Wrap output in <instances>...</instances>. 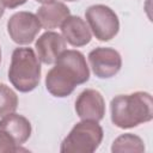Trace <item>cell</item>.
Segmentation results:
<instances>
[{
	"instance_id": "cell-9",
	"label": "cell",
	"mask_w": 153,
	"mask_h": 153,
	"mask_svg": "<svg viewBox=\"0 0 153 153\" xmlns=\"http://www.w3.org/2000/svg\"><path fill=\"white\" fill-rule=\"evenodd\" d=\"M36 55L44 65L55 63L59 55L66 50V41L61 33L47 30L35 42Z\"/></svg>"
},
{
	"instance_id": "cell-14",
	"label": "cell",
	"mask_w": 153,
	"mask_h": 153,
	"mask_svg": "<svg viewBox=\"0 0 153 153\" xmlns=\"http://www.w3.org/2000/svg\"><path fill=\"white\" fill-rule=\"evenodd\" d=\"M18 106L17 93L7 85L0 84V117L14 112Z\"/></svg>"
},
{
	"instance_id": "cell-20",
	"label": "cell",
	"mask_w": 153,
	"mask_h": 153,
	"mask_svg": "<svg viewBox=\"0 0 153 153\" xmlns=\"http://www.w3.org/2000/svg\"><path fill=\"white\" fill-rule=\"evenodd\" d=\"M0 63H1V48H0Z\"/></svg>"
},
{
	"instance_id": "cell-16",
	"label": "cell",
	"mask_w": 153,
	"mask_h": 153,
	"mask_svg": "<svg viewBox=\"0 0 153 153\" xmlns=\"http://www.w3.org/2000/svg\"><path fill=\"white\" fill-rule=\"evenodd\" d=\"M27 0H4V4L7 8H17L22 5H24Z\"/></svg>"
},
{
	"instance_id": "cell-3",
	"label": "cell",
	"mask_w": 153,
	"mask_h": 153,
	"mask_svg": "<svg viewBox=\"0 0 153 153\" xmlns=\"http://www.w3.org/2000/svg\"><path fill=\"white\" fill-rule=\"evenodd\" d=\"M8 80L17 91L23 93L31 92L38 86L41 61L32 48L18 47L13 50L8 68Z\"/></svg>"
},
{
	"instance_id": "cell-13",
	"label": "cell",
	"mask_w": 153,
	"mask_h": 153,
	"mask_svg": "<svg viewBox=\"0 0 153 153\" xmlns=\"http://www.w3.org/2000/svg\"><path fill=\"white\" fill-rule=\"evenodd\" d=\"M112 153H123V152H145L143 140L131 133H124L117 136L111 145Z\"/></svg>"
},
{
	"instance_id": "cell-10",
	"label": "cell",
	"mask_w": 153,
	"mask_h": 153,
	"mask_svg": "<svg viewBox=\"0 0 153 153\" xmlns=\"http://www.w3.org/2000/svg\"><path fill=\"white\" fill-rule=\"evenodd\" d=\"M61 35L72 47H84L91 42L92 33L86 22L79 16H69L61 24Z\"/></svg>"
},
{
	"instance_id": "cell-19",
	"label": "cell",
	"mask_w": 153,
	"mask_h": 153,
	"mask_svg": "<svg viewBox=\"0 0 153 153\" xmlns=\"http://www.w3.org/2000/svg\"><path fill=\"white\" fill-rule=\"evenodd\" d=\"M65 1H68V2H74V1H79V0H65Z\"/></svg>"
},
{
	"instance_id": "cell-7",
	"label": "cell",
	"mask_w": 153,
	"mask_h": 153,
	"mask_svg": "<svg viewBox=\"0 0 153 153\" xmlns=\"http://www.w3.org/2000/svg\"><path fill=\"white\" fill-rule=\"evenodd\" d=\"M88 62L93 74L99 79L115 76L122 67L121 54L109 47H98L88 53Z\"/></svg>"
},
{
	"instance_id": "cell-15",
	"label": "cell",
	"mask_w": 153,
	"mask_h": 153,
	"mask_svg": "<svg viewBox=\"0 0 153 153\" xmlns=\"http://www.w3.org/2000/svg\"><path fill=\"white\" fill-rule=\"evenodd\" d=\"M25 151L18 146L14 140L5 131L0 130V153H10V152H19Z\"/></svg>"
},
{
	"instance_id": "cell-18",
	"label": "cell",
	"mask_w": 153,
	"mask_h": 153,
	"mask_svg": "<svg viewBox=\"0 0 153 153\" xmlns=\"http://www.w3.org/2000/svg\"><path fill=\"white\" fill-rule=\"evenodd\" d=\"M37 2H41V4H48V2H51V1H55V0H36Z\"/></svg>"
},
{
	"instance_id": "cell-6",
	"label": "cell",
	"mask_w": 153,
	"mask_h": 153,
	"mask_svg": "<svg viewBox=\"0 0 153 153\" xmlns=\"http://www.w3.org/2000/svg\"><path fill=\"white\" fill-rule=\"evenodd\" d=\"M41 29V23L32 12L19 11L12 14L7 20V33L10 38L19 45L32 43Z\"/></svg>"
},
{
	"instance_id": "cell-1",
	"label": "cell",
	"mask_w": 153,
	"mask_h": 153,
	"mask_svg": "<svg viewBox=\"0 0 153 153\" xmlns=\"http://www.w3.org/2000/svg\"><path fill=\"white\" fill-rule=\"evenodd\" d=\"M90 79V68L84 54L79 50L66 49L55 61V66L47 73L45 88L56 97L65 98L72 94L78 85Z\"/></svg>"
},
{
	"instance_id": "cell-17",
	"label": "cell",
	"mask_w": 153,
	"mask_h": 153,
	"mask_svg": "<svg viewBox=\"0 0 153 153\" xmlns=\"http://www.w3.org/2000/svg\"><path fill=\"white\" fill-rule=\"evenodd\" d=\"M5 4H4V0H0V18L4 16V13H5Z\"/></svg>"
},
{
	"instance_id": "cell-12",
	"label": "cell",
	"mask_w": 153,
	"mask_h": 153,
	"mask_svg": "<svg viewBox=\"0 0 153 153\" xmlns=\"http://www.w3.org/2000/svg\"><path fill=\"white\" fill-rule=\"evenodd\" d=\"M36 16L43 29L53 30L61 26L65 19L71 16V11L63 2L51 1L48 4H43L37 10Z\"/></svg>"
},
{
	"instance_id": "cell-5",
	"label": "cell",
	"mask_w": 153,
	"mask_h": 153,
	"mask_svg": "<svg viewBox=\"0 0 153 153\" xmlns=\"http://www.w3.org/2000/svg\"><path fill=\"white\" fill-rule=\"evenodd\" d=\"M85 18L93 36L100 42L112 39L120 30V20L112 8L97 4L85 11Z\"/></svg>"
},
{
	"instance_id": "cell-8",
	"label": "cell",
	"mask_w": 153,
	"mask_h": 153,
	"mask_svg": "<svg viewBox=\"0 0 153 153\" xmlns=\"http://www.w3.org/2000/svg\"><path fill=\"white\" fill-rule=\"evenodd\" d=\"M75 112L80 120L102 121L105 115V100L94 88L84 90L75 100Z\"/></svg>"
},
{
	"instance_id": "cell-11",
	"label": "cell",
	"mask_w": 153,
	"mask_h": 153,
	"mask_svg": "<svg viewBox=\"0 0 153 153\" xmlns=\"http://www.w3.org/2000/svg\"><path fill=\"white\" fill-rule=\"evenodd\" d=\"M0 130L7 133L18 146H22L30 139L32 128L30 121L25 116L11 112L1 117Z\"/></svg>"
},
{
	"instance_id": "cell-4",
	"label": "cell",
	"mask_w": 153,
	"mask_h": 153,
	"mask_svg": "<svg viewBox=\"0 0 153 153\" xmlns=\"http://www.w3.org/2000/svg\"><path fill=\"white\" fill-rule=\"evenodd\" d=\"M103 128L97 121L81 120L63 139L60 146L61 153H92L102 143Z\"/></svg>"
},
{
	"instance_id": "cell-2",
	"label": "cell",
	"mask_w": 153,
	"mask_h": 153,
	"mask_svg": "<svg viewBox=\"0 0 153 153\" xmlns=\"http://www.w3.org/2000/svg\"><path fill=\"white\" fill-rule=\"evenodd\" d=\"M110 117L114 126L121 129L135 128L153 120V98L145 91L118 94L110 102Z\"/></svg>"
}]
</instances>
